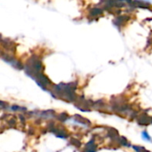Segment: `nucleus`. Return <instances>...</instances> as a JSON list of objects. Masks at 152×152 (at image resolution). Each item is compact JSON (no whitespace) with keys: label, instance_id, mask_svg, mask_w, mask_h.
Returning <instances> with one entry per match:
<instances>
[{"label":"nucleus","instance_id":"obj_4","mask_svg":"<svg viewBox=\"0 0 152 152\" xmlns=\"http://www.w3.org/2000/svg\"><path fill=\"white\" fill-rule=\"evenodd\" d=\"M128 17H129V16H119V17H118V18L115 20L114 24H115L116 26H121V24L126 23V21L127 20H129Z\"/></svg>","mask_w":152,"mask_h":152},{"label":"nucleus","instance_id":"obj_6","mask_svg":"<svg viewBox=\"0 0 152 152\" xmlns=\"http://www.w3.org/2000/svg\"><path fill=\"white\" fill-rule=\"evenodd\" d=\"M102 12H103V10L101 9V8H94V9L91 10L90 15L94 16H94H99V15H101L102 13Z\"/></svg>","mask_w":152,"mask_h":152},{"label":"nucleus","instance_id":"obj_7","mask_svg":"<svg viewBox=\"0 0 152 152\" xmlns=\"http://www.w3.org/2000/svg\"><path fill=\"white\" fill-rule=\"evenodd\" d=\"M142 137L143 140H145V141H147V142H152L151 136L148 134V132H147L146 130L142 131Z\"/></svg>","mask_w":152,"mask_h":152},{"label":"nucleus","instance_id":"obj_3","mask_svg":"<svg viewBox=\"0 0 152 152\" xmlns=\"http://www.w3.org/2000/svg\"><path fill=\"white\" fill-rule=\"evenodd\" d=\"M138 123H139L140 125L147 126V125L152 123V119H151L150 117H148L147 115H143V116L139 117V118H138Z\"/></svg>","mask_w":152,"mask_h":152},{"label":"nucleus","instance_id":"obj_10","mask_svg":"<svg viewBox=\"0 0 152 152\" xmlns=\"http://www.w3.org/2000/svg\"><path fill=\"white\" fill-rule=\"evenodd\" d=\"M70 142H71L73 145L77 146V147H80V145H81V142H80L78 140H77V139H72V140L70 141Z\"/></svg>","mask_w":152,"mask_h":152},{"label":"nucleus","instance_id":"obj_9","mask_svg":"<svg viewBox=\"0 0 152 152\" xmlns=\"http://www.w3.org/2000/svg\"><path fill=\"white\" fill-rule=\"evenodd\" d=\"M10 110H13V111H17V110H26L25 108H22V107H20V106H12L10 107Z\"/></svg>","mask_w":152,"mask_h":152},{"label":"nucleus","instance_id":"obj_2","mask_svg":"<svg viewBox=\"0 0 152 152\" xmlns=\"http://www.w3.org/2000/svg\"><path fill=\"white\" fill-rule=\"evenodd\" d=\"M2 59H3L4 61H6L8 64L12 65L13 68H16V69H24L23 65H22L20 61H18L17 60H15L12 56H10V55L4 56V54H2Z\"/></svg>","mask_w":152,"mask_h":152},{"label":"nucleus","instance_id":"obj_5","mask_svg":"<svg viewBox=\"0 0 152 152\" xmlns=\"http://www.w3.org/2000/svg\"><path fill=\"white\" fill-rule=\"evenodd\" d=\"M86 151H96V145L94 144V140H91L87 144H86Z\"/></svg>","mask_w":152,"mask_h":152},{"label":"nucleus","instance_id":"obj_1","mask_svg":"<svg viewBox=\"0 0 152 152\" xmlns=\"http://www.w3.org/2000/svg\"><path fill=\"white\" fill-rule=\"evenodd\" d=\"M77 88L76 83H69V84H60L58 86H54L53 90L54 91L53 97H61L69 102H74L77 99L75 94V90Z\"/></svg>","mask_w":152,"mask_h":152},{"label":"nucleus","instance_id":"obj_11","mask_svg":"<svg viewBox=\"0 0 152 152\" xmlns=\"http://www.w3.org/2000/svg\"><path fill=\"white\" fill-rule=\"evenodd\" d=\"M134 150H135L137 151H140L145 150V148H143V147H138V146H134Z\"/></svg>","mask_w":152,"mask_h":152},{"label":"nucleus","instance_id":"obj_8","mask_svg":"<svg viewBox=\"0 0 152 152\" xmlns=\"http://www.w3.org/2000/svg\"><path fill=\"white\" fill-rule=\"evenodd\" d=\"M57 118H58L60 121H61V122H65V121L69 118V116H68L66 113H61V114H60V115L57 116Z\"/></svg>","mask_w":152,"mask_h":152}]
</instances>
